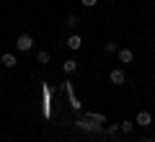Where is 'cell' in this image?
<instances>
[{"instance_id":"obj_3","label":"cell","mask_w":155,"mask_h":142,"mask_svg":"<svg viewBox=\"0 0 155 142\" xmlns=\"http://www.w3.org/2000/svg\"><path fill=\"white\" fill-rule=\"evenodd\" d=\"M137 124H140V127H150V124H153L150 111H140V114H137Z\"/></svg>"},{"instance_id":"obj_1","label":"cell","mask_w":155,"mask_h":142,"mask_svg":"<svg viewBox=\"0 0 155 142\" xmlns=\"http://www.w3.org/2000/svg\"><path fill=\"white\" fill-rule=\"evenodd\" d=\"M31 47H34V39L28 36V34H21V36L16 39V49L18 52H28Z\"/></svg>"},{"instance_id":"obj_7","label":"cell","mask_w":155,"mask_h":142,"mask_svg":"<svg viewBox=\"0 0 155 142\" xmlns=\"http://www.w3.org/2000/svg\"><path fill=\"white\" fill-rule=\"evenodd\" d=\"M0 62H3L5 67H16V65H18V60H16L13 54H3V60H0Z\"/></svg>"},{"instance_id":"obj_4","label":"cell","mask_w":155,"mask_h":142,"mask_svg":"<svg viewBox=\"0 0 155 142\" xmlns=\"http://www.w3.org/2000/svg\"><path fill=\"white\" fill-rule=\"evenodd\" d=\"M67 47H70V49H80V47H83V39L78 36V34H72V36H67Z\"/></svg>"},{"instance_id":"obj_10","label":"cell","mask_w":155,"mask_h":142,"mask_svg":"<svg viewBox=\"0 0 155 142\" xmlns=\"http://www.w3.org/2000/svg\"><path fill=\"white\" fill-rule=\"evenodd\" d=\"M88 119H93V121H104V114H96V111H91Z\"/></svg>"},{"instance_id":"obj_5","label":"cell","mask_w":155,"mask_h":142,"mask_svg":"<svg viewBox=\"0 0 155 142\" xmlns=\"http://www.w3.org/2000/svg\"><path fill=\"white\" fill-rule=\"evenodd\" d=\"M62 70H65L67 75H70V72H75V70H78V62H75V60H67V62H62Z\"/></svg>"},{"instance_id":"obj_6","label":"cell","mask_w":155,"mask_h":142,"mask_svg":"<svg viewBox=\"0 0 155 142\" xmlns=\"http://www.w3.org/2000/svg\"><path fill=\"white\" fill-rule=\"evenodd\" d=\"M134 60V54L129 49H119V62H132Z\"/></svg>"},{"instance_id":"obj_12","label":"cell","mask_w":155,"mask_h":142,"mask_svg":"<svg viewBox=\"0 0 155 142\" xmlns=\"http://www.w3.org/2000/svg\"><path fill=\"white\" fill-rule=\"evenodd\" d=\"M80 3H83V5H85V8H93V5H96V3H98V0H80Z\"/></svg>"},{"instance_id":"obj_11","label":"cell","mask_w":155,"mask_h":142,"mask_svg":"<svg viewBox=\"0 0 155 142\" xmlns=\"http://www.w3.org/2000/svg\"><path fill=\"white\" fill-rule=\"evenodd\" d=\"M36 60H39V62H49V54H47V52H39Z\"/></svg>"},{"instance_id":"obj_13","label":"cell","mask_w":155,"mask_h":142,"mask_svg":"<svg viewBox=\"0 0 155 142\" xmlns=\"http://www.w3.org/2000/svg\"><path fill=\"white\" fill-rule=\"evenodd\" d=\"M119 132V124H109V134H116Z\"/></svg>"},{"instance_id":"obj_9","label":"cell","mask_w":155,"mask_h":142,"mask_svg":"<svg viewBox=\"0 0 155 142\" xmlns=\"http://www.w3.org/2000/svg\"><path fill=\"white\" fill-rule=\"evenodd\" d=\"M119 132H132V121H122L119 124Z\"/></svg>"},{"instance_id":"obj_8","label":"cell","mask_w":155,"mask_h":142,"mask_svg":"<svg viewBox=\"0 0 155 142\" xmlns=\"http://www.w3.org/2000/svg\"><path fill=\"white\" fill-rule=\"evenodd\" d=\"M78 23H80V18H78V16H70V18H67V28H75Z\"/></svg>"},{"instance_id":"obj_2","label":"cell","mask_w":155,"mask_h":142,"mask_svg":"<svg viewBox=\"0 0 155 142\" xmlns=\"http://www.w3.org/2000/svg\"><path fill=\"white\" fill-rule=\"evenodd\" d=\"M109 80L114 83V85H122V83L127 80V75H124V70H111L109 72Z\"/></svg>"}]
</instances>
